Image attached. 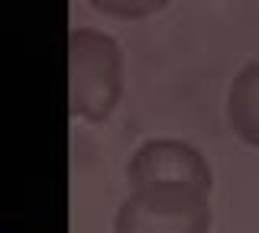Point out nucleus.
<instances>
[{"instance_id":"1","label":"nucleus","mask_w":259,"mask_h":233,"mask_svg":"<svg viewBox=\"0 0 259 233\" xmlns=\"http://www.w3.org/2000/svg\"><path fill=\"white\" fill-rule=\"evenodd\" d=\"M68 75L71 114L88 123L107 120L123 91V59L117 42L97 29H75L68 39Z\"/></svg>"},{"instance_id":"2","label":"nucleus","mask_w":259,"mask_h":233,"mask_svg":"<svg viewBox=\"0 0 259 233\" xmlns=\"http://www.w3.org/2000/svg\"><path fill=\"white\" fill-rule=\"evenodd\" d=\"M207 195L188 184H146L136 188L117 211L113 233H207Z\"/></svg>"},{"instance_id":"3","label":"nucleus","mask_w":259,"mask_h":233,"mask_svg":"<svg viewBox=\"0 0 259 233\" xmlns=\"http://www.w3.org/2000/svg\"><path fill=\"white\" fill-rule=\"evenodd\" d=\"M130 184H188L198 191H210V165L194 146L182 139H149L130 159Z\"/></svg>"},{"instance_id":"4","label":"nucleus","mask_w":259,"mask_h":233,"mask_svg":"<svg viewBox=\"0 0 259 233\" xmlns=\"http://www.w3.org/2000/svg\"><path fill=\"white\" fill-rule=\"evenodd\" d=\"M227 117L246 146L259 149V59L240 68L227 94Z\"/></svg>"}]
</instances>
